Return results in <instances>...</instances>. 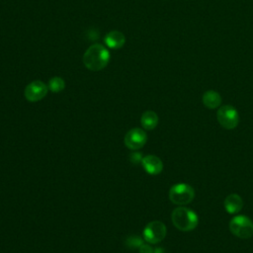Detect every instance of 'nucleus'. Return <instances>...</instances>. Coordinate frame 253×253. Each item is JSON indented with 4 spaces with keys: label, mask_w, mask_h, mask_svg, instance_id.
Here are the masks:
<instances>
[{
    "label": "nucleus",
    "mask_w": 253,
    "mask_h": 253,
    "mask_svg": "<svg viewBox=\"0 0 253 253\" xmlns=\"http://www.w3.org/2000/svg\"><path fill=\"white\" fill-rule=\"evenodd\" d=\"M110 61L109 50L100 43H94L90 45L84 55L83 63L85 67L91 71H100L104 69Z\"/></svg>",
    "instance_id": "1"
},
{
    "label": "nucleus",
    "mask_w": 253,
    "mask_h": 253,
    "mask_svg": "<svg viewBox=\"0 0 253 253\" xmlns=\"http://www.w3.org/2000/svg\"><path fill=\"white\" fill-rule=\"evenodd\" d=\"M171 219L174 226L181 231H191L195 229L199 223L197 213L183 206L176 208L172 211Z\"/></svg>",
    "instance_id": "2"
},
{
    "label": "nucleus",
    "mask_w": 253,
    "mask_h": 253,
    "mask_svg": "<svg viewBox=\"0 0 253 253\" xmlns=\"http://www.w3.org/2000/svg\"><path fill=\"white\" fill-rule=\"evenodd\" d=\"M195 198V191L192 186L186 183H178L173 185L169 190L170 201L178 206L190 204Z\"/></svg>",
    "instance_id": "3"
},
{
    "label": "nucleus",
    "mask_w": 253,
    "mask_h": 253,
    "mask_svg": "<svg viewBox=\"0 0 253 253\" xmlns=\"http://www.w3.org/2000/svg\"><path fill=\"white\" fill-rule=\"evenodd\" d=\"M229 230L238 238H250L253 235V221L246 215L233 216L229 221Z\"/></svg>",
    "instance_id": "4"
},
{
    "label": "nucleus",
    "mask_w": 253,
    "mask_h": 253,
    "mask_svg": "<svg viewBox=\"0 0 253 253\" xmlns=\"http://www.w3.org/2000/svg\"><path fill=\"white\" fill-rule=\"evenodd\" d=\"M216 119L219 125L226 129L235 128L239 123L238 112L234 107L230 105L219 107L216 113Z\"/></svg>",
    "instance_id": "5"
},
{
    "label": "nucleus",
    "mask_w": 253,
    "mask_h": 253,
    "mask_svg": "<svg viewBox=\"0 0 253 253\" xmlns=\"http://www.w3.org/2000/svg\"><path fill=\"white\" fill-rule=\"evenodd\" d=\"M167 233V228L162 221L153 220L146 224L143 229V238L150 244L162 241Z\"/></svg>",
    "instance_id": "6"
},
{
    "label": "nucleus",
    "mask_w": 253,
    "mask_h": 253,
    "mask_svg": "<svg viewBox=\"0 0 253 253\" xmlns=\"http://www.w3.org/2000/svg\"><path fill=\"white\" fill-rule=\"evenodd\" d=\"M48 91V87L41 80H35L29 83L24 91L25 98L30 102H38L43 99Z\"/></svg>",
    "instance_id": "7"
},
{
    "label": "nucleus",
    "mask_w": 253,
    "mask_h": 253,
    "mask_svg": "<svg viewBox=\"0 0 253 253\" xmlns=\"http://www.w3.org/2000/svg\"><path fill=\"white\" fill-rule=\"evenodd\" d=\"M146 140V132L139 127L129 129L125 135V144L128 149L131 150H137L141 148L145 144Z\"/></svg>",
    "instance_id": "8"
},
{
    "label": "nucleus",
    "mask_w": 253,
    "mask_h": 253,
    "mask_svg": "<svg viewBox=\"0 0 253 253\" xmlns=\"http://www.w3.org/2000/svg\"><path fill=\"white\" fill-rule=\"evenodd\" d=\"M141 165L145 172L150 175H157L163 170V163L161 159L156 155L152 154L143 156L141 160Z\"/></svg>",
    "instance_id": "9"
},
{
    "label": "nucleus",
    "mask_w": 253,
    "mask_h": 253,
    "mask_svg": "<svg viewBox=\"0 0 253 253\" xmlns=\"http://www.w3.org/2000/svg\"><path fill=\"white\" fill-rule=\"evenodd\" d=\"M224 209L226 212L230 214H235L239 212L243 207V201L241 197L237 194H229L223 202Z\"/></svg>",
    "instance_id": "10"
},
{
    "label": "nucleus",
    "mask_w": 253,
    "mask_h": 253,
    "mask_svg": "<svg viewBox=\"0 0 253 253\" xmlns=\"http://www.w3.org/2000/svg\"><path fill=\"white\" fill-rule=\"evenodd\" d=\"M104 41L108 47L119 49L124 46L126 42V37L123 33L119 31H111L106 35Z\"/></svg>",
    "instance_id": "11"
},
{
    "label": "nucleus",
    "mask_w": 253,
    "mask_h": 253,
    "mask_svg": "<svg viewBox=\"0 0 253 253\" xmlns=\"http://www.w3.org/2000/svg\"><path fill=\"white\" fill-rule=\"evenodd\" d=\"M203 104L208 109H215L221 104V96L218 92L213 90H209L203 95Z\"/></svg>",
    "instance_id": "12"
},
{
    "label": "nucleus",
    "mask_w": 253,
    "mask_h": 253,
    "mask_svg": "<svg viewBox=\"0 0 253 253\" xmlns=\"http://www.w3.org/2000/svg\"><path fill=\"white\" fill-rule=\"evenodd\" d=\"M140 124L144 129L151 130L158 125V116L153 111H146L141 115Z\"/></svg>",
    "instance_id": "13"
},
{
    "label": "nucleus",
    "mask_w": 253,
    "mask_h": 253,
    "mask_svg": "<svg viewBox=\"0 0 253 253\" xmlns=\"http://www.w3.org/2000/svg\"><path fill=\"white\" fill-rule=\"evenodd\" d=\"M48 90H50L53 93L61 92L65 88V82L64 80L59 76H54L49 79L48 81Z\"/></svg>",
    "instance_id": "14"
},
{
    "label": "nucleus",
    "mask_w": 253,
    "mask_h": 253,
    "mask_svg": "<svg viewBox=\"0 0 253 253\" xmlns=\"http://www.w3.org/2000/svg\"><path fill=\"white\" fill-rule=\"evenodd\" d=\"M129 239H130V243H129L130 247H138L139 248L140 245L142 244V240L137 236H130Z\"/></svg>",
    "instance_id": "15"
},
{
    "label": "nucleus",
    "mask_w": 253,
    "mask_h": 253,
    "mask_svg": "<svg viewBox=\"0 0 253 253\" xmlns=\"http://www.w3.org/2000/svg\"><path fill=\"white\" fill-rule=\"evenodd\" d=\"M139 253H154V250L148 244H141L138 248Z\"/></svg>",
    "instance_id": "16"
},
{
    "label": "nucleus",
    "mask_w": 253,
    "mask_h": 253,
    "mask_svg": "<svg viewBox=\"0 0 253 253\" xmlns=\"http://www.w3.org/2000/svg\"><path fill=\"white\" fill-rule=\"evenodd\" d=\"M130 160L132 161V162H134V163H136V162H141V160H142V156H141V153H132L131 155H130Z\"/></svg>",
    "instance_id": "17"
}]
</instances>
